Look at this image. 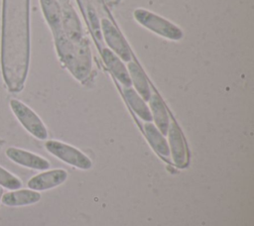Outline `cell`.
<instances>
[{"label": "cell", "mask_w": 254, "mask_h": 226, "mask_svg": "<svg viewBox=\"0 0 254 226\" xmlns=\"http://www.w3.org/2000/svg\"><path fill=\"white\" fill-rule=\"evenodd\" d=\"M29 0H3L0 63L9 92H21L30 65Z\"/></svg>", "instance_id": "1"}, {"label": "cell", "mask_w": 254, "mask_h": 226, "mask_svg": "<svg viewBox=\"0 0 254 226\" xmlns=\"http://www.w3.org/2000/svg\"><path fill=\"white\" fill-rule=\"evenodd\" d=\"M133 17L139 25L164 39L177 42L184 38V32L178 25L152 11L137 8L133 12Z\"/></svg>", "instance_id": "2"}, {"label": "cell", "mask_w": 254, "mask_h": 226, "mask_svg": "<svg viewBox=\"0 0 254 226\" xmlns=\"http://www.w3.org/2000/svg\"><path fill=\"white\" fill-rule=\"evenodd\" d=\"M99 30L102 41H104L108 49L116 54L123 61L128 62L132 60V53L127 41L124 39L109 16L102 17L99 20Z\"/></svg>", "instance_id": "3"}, {"label": "cell", "mask_w": 254, "mask_h": 226, "mask_svg": "<svg viewBox=\"0 0 254 226\" xmlns=\"http://www.w3.org/2000/svg\"><path fill=\"white\" fill-rule=\"evenodd\" d=\"M9 105L17 120L32 136L39 140H46L48 138V130L34 110L15 98L10 100Z\"/></svg>", "instance_id": "4"}, {"label": "cell", "mask_w": 254, "mask_h": 226, "mask_svg": "<svg viewBox=\"0 0 254 226\" xmlns=\"http://www.w3.org/2000/svg\"><path fill=\"white\" fill-rule=\"evenodd\" d=\"M45 147L47 151L53 156L75 168L81 170H88L92 166L90 159L85 154L65 143L49 140L46 142Z\"/></svg>", "instance_id": "5"}, {"label": "cell", "mask_w": 254, "mask_h": 226, "mask_svg": "<svg viewBox=\"0 0 254 226\" xmlns=\"http://www.w3.org/2000/svg\"><path fill=\"white\" fill-rule=\"evenodd\" d=\"M99 52L105 66L114 75V77L124 87H131V79L128 73L127 66L124 64V61L106 46L102 47Z\"/></svg>", "instance_id": "6"}, {"label": "cell", "mask_w": 254, "mask_h": 226, "mask_svg": "<svg viewBox=\"0 0 254 226\" xmlns=\"http://www.w3.org/2000/svg\"><path fill=\"white\" fill-rule=\"evenodd\" d=\"M5 154L15 164L29 168V169L45 170H48L51 166L48 160L38 156L37 154L31 153L23 149L9 147L6 149Z\"/></svg>", "instance_id": "7"}, {"label": "cell", "mask_w": 254, "mask_h": 226, "mask_svg": "<svg viewBox=\"0 0 254 226\" xmlns=\"http://www.w3.org/2000/svg\"><path fill=\"white\" fill-rule=\"evenodd\" d=\"M167 135L169 136L170 153H172V157L175 165L180 168L185 167L188 161L187 148L184 140V135L176 122L174 121L170 122Z\"/></svg>", "instance_id": "8"}, {"label": "cell", "mask_w": 254, "mask_h": 226, "mask_svg": "<svg viewBox=\"0 0 254 226\" xmlns=\"http://www.w3.org/2000/svg\"><path fill=\"white\" fill-rule=\"evenodd\" d=\"M67 178V172L64 170L58 169L39 173L28 180V187L32 190L42 191L54 188L62 184Z\"/></svg>", "instance_id": "9"}, {"label": "cell", "mask_w": 254, "mask_h": 226, "mask_svg": "<svg viewBox=\"0 0 254 226\" xmlns=\"http://www.w3.org/2000/svg\"><path fill=\"white\" fill-rule=\"evenodd\" d=\"M148 101L150 106L149 109L152 115V120L155 121V126L164 136H166L168 134L171 122L167 107L165 106L163 100L157 93L151 94V97Z\"/></svg>", "instance_id": "10"}, {"label": "cell", "mask_w": 254, "mask_h": 226, "mask_svg": "<svg viewBox=\"0 0 254 226\" xmlns=\"http://www.w3.org/2000/svg\"><path fill=\"white\" fill-rule=\"evenodd\" d=\"M41 199V194L32 189H16L3 193L1 202L6 206L31 205Z\"/></svg>", "instance_id": "11"}, {"label": "cell", "mask_w": 254, "mask_h": 226, "mask_svg": "<svg viewBox=\"0 0 254 226\" xmlns=\"http://www.w3.org/2000/svg\"><path fill=\"white\" fill-rule=\"evenodd\" d=\"M128 73L131 79V83L135 87V91L145 100L148 101L151 97V87L147 80V77L141 68V66L134 60H130L127 63Z\"/></svg>", "instance_id": "12"}, {"label": "cell", "mask_w": 254, "mask_h": 226, "mask_svg": "<svg viewBox=\"0 0 254 226\" xmlns=\"http://www.w3.org/2000/svg\"><path fill=\"white\" fill-rule=\"evenodd\" d=\"M144 130L147 140L150 146L154 149V151L163 157L170 156V148L168 142L165 139L164 135L155 126V124H153L152 122L145 123Z\"/></svg>", "instance_id": "13"}, {"label": "cell", "mask_w": 254, "mask_h": 226, "mask_svg": "<svg viewBox=\"0 0 254 226\" xmlns=\"http://www.w3.org/2000/svg\"><path fill=\"white\" fill-rule=\"evenodd\" d=\"M123 93L132 110L142 120L146 122H152L151 111L146 104V101L135 91V89H133L132 87H124Z\"/></svg>", "instance_id": "14"}, {"label": "cell", "mask_w": 254, "mask_h": 226, "mask_svg": "<svg viewBox=\"0 0 254 226\" xmlns=\"http://www.w3.org/2000/svg\"><path fill=\"white\" fill-rule=\"evenodd\" d=\"M0 186L9 190H16L22 186V181L19 177L0 167Z\"/></svg>", "instance_id": "15"}, {"label": "cell", "mask_w": 254, "mask_h": 226, "mask_svg": "<svg viewBox=\"0 0 254 226\" xmlns=\"http://www.w3.org/2000/svg\"><path fill=\"white\" fill-rule=\"evenodd\" d=\"M2 195H3V187H2V186H0V202H1Z\"/></svg>", "instance_id": "16"}]
</instances>
